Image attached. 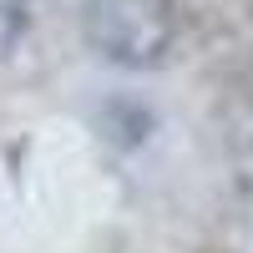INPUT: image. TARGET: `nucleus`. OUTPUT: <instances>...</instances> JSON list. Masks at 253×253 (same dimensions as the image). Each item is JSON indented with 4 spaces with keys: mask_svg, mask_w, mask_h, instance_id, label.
<instances>
[{
    "mask_svg": "<svg viewBox=\"0 0 253 253\" xmlns=\"http://www.w3.org/2000/svg\"><path fill=\"white\" fill-rule=\"evenodd\" d=\"M86 46L122 71H152L177 51V5L172 0H86L81 5Z\"/></svg>",
    "mask_w": 253,
    "mask_h": 253,
    "instance_id": "f257e3e1",
    "label": "nucleus"
},
{
    "mask_svg": "<svg viewBox=\"0 0 253 253\" xmlns=\"http://www.w3.org/2000/svg\"><path fill=\"white\" fill-rule=\"evenodd\" d=\"M26 20H31L26 0H0V61H5V56L20 46V36H26Z\"/></svg>",
    "mask_w": 253,
    "mask_h": 253,
    "instance_id": "f03ea898",
    "label": "nucleus"
}]
</instances>
